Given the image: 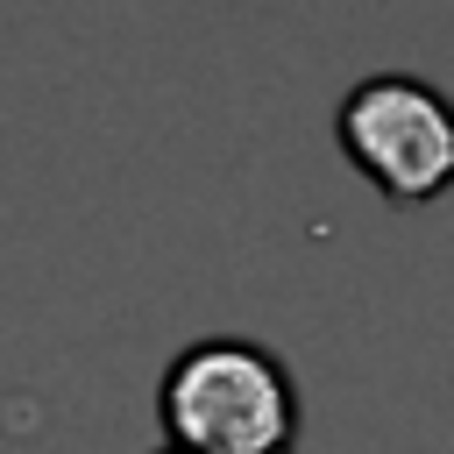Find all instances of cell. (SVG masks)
Masks as SVG:
<instances>
[{"label":"cell","mask_w":454,"mask_h":454,"mask_svg":"<svg viewBox=\"0 0 454 454\" xmlns=\"http://www.w3.org/2000/svg\"><path fill=\"white\" fill-rule=\"evenodd\" d=\"M177 454H291L298 390L291 369L255 340H192L156 390Z\"/></svg>","instance_id":"1"},{"label":"cell","mask_w":454,"mask_h":454,"mask_svg":"<svg viewBox=\"0 0 454 454\" xmlns=\"http://www.w3.org/2000/svg\"><path fill=\"white\" fill-rule=\"evenodd\" d=\"M163 454H177V447H163Z\"/></svg>","instance_id":"3"},{"label":"cell","mask_w":454,"mask_h":454,"mask_svg":"<svg viewBox=\"0 0 454 454\" xmlns=\"http://www.w3.org/2000/svg\"><path fill=\"white\" fill-rule=\"evenodd\" d=\"M333 135L397 206H426L454 177V114L426 78H362L333 114Z\"/></svg>","instance_id":"2"}]
</instances>
